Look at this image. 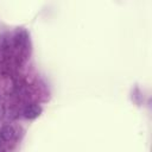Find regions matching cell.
I'll list each match as a JSON object with an SVG mask.
<instances>
[{
	"label": "cell",
	"instance_id": "2",
	"mask_svg": "<svg viewBox=\"0 0 152 152\" xmlns=\"http://www.w3.org/2000/svg\"><path fill=\"white\" fill-rule=\"evenodd\" d=\"M0 135H1V138H2L5 141L12 140L13 137H14V129H13V127H12L11 125L4 126V127L1 128V131H0Z\"/></svg>",
	"mask_w": 152,
	"mask_h": 152
},
{
	"label": "cell",
	"instance_id": "1",
	"mask_svg": "<svg viewBox=\"0 0 152 152\" xmlns=\"http://www.w3.org/2000/svg\"><path fill=\"white\" fill-rule=\"evenodd\" d=\"M42 113V108L38 104H30L24 109V116L27 119H36Z\"/></svg>",
	"mask_w": 152,
	"mask_h": 152
}]
</instances>
